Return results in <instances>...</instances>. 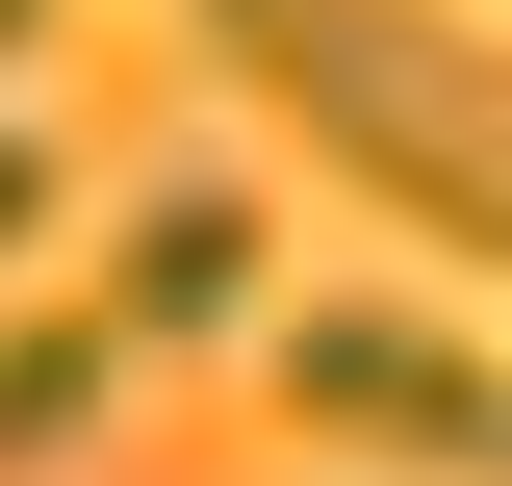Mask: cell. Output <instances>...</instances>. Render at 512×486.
<instances>
[{
  "label": "cell",
  "mask_w": 512,
  "mask_h": 486,
  "mask_svg": "<svg viewBox=\"0 0 512 486\" xmlns=\"http://www.w3.org/2000/svg\"><path fill=\"white\" fill-rule=\"evenodd\" d=\"M52 26H77V0H0V52H52Z\"/></svg>",
  "instance_id": "6"
},
{
  "label": "cell",
  "mask_w": 512,
  "mask_h": 486,
  "mask_svg": "<svg viewBox=\"0 0 512 486\" xmlns=\"http://www.w3.org/2000/svg\"><path fill=\"white\" fill-rule=\"evenodd\" d=\"M487 486H512V435H487Z\"/></svg>",
  "instance_id": "7"
},
{
  "label": "cell",
  "mask_w": 512,
  "mask_h": 486,
  "mask_svg": "<svg viewBox=\"0 0 512 486\" xmlns=\"http://www.w3.org/2000/svg\"><path fill=\"white\" fill-rule=\"evenodd\" d=\"M282 410H308L333 461H384V486H487L512 359H487V333H436V307H282Z\"/></svg>",
  "instance_id": "2"
},
{
  "label": "cell",
  "mask_w": 512,
  "mask_h": 486,
  "mask_svg": "<svg viewBox=\"0 0 512 486\" xmlns=\"http://www.w3.org/2000/svg\"><path fill=\"white\" fill-rule=\"evenodd\" d=\"M103 333H128V359H154V333H180V359L256 333V180H154V205H128V231H103Z\"/></svg>",
  "instance_id": "3"
},
{
  "label": "cell",
  "mask_w": 512,
  "mask_h": 486,
  "mask_svg": "<svg viewBox=\"0 0 512 486\" xmlns=\"http://www.w3.org/2000/svg\"><path fill=\"white\" fill-rule=\"evenodd\" d=\"M26 231H52V128L0 103V256H26Z\"/></svg>",
  "instance_id": "5"
},
{
  "label": "cell",
  "mask_w": 512,
  "mask_h": 486,
  "mask_svg": "<svg viewBox=\"0 0 512 486\" xmlns=\"http://www.w3.org/2000/svg\"><path fill=\"white\" fill-rule=\"evenodd\" d=\"M180 26L308 128L384 231H436L461 282H512V26H436V0H180Z\"/></svg>",
  "instance_id": "1"
},
{
  "label": "cell",
  "mask_w": 512,
  "mask_h": 486,
  "mask_svg": "<svg viewBox=\"0 0 512 486\" xmlns=\"http://www.w3.org/2000/svg\"><path fill=\"white\" fill-rule=\"evenodd\" d=\"M103 384H128L103 307H0V461H77V435H103Z\"/></svg>",
  "instance_id": "4"
}]
</instances>
